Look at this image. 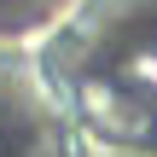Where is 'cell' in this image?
Instances as JSON below:
<instances>
[{
    "label": "cell",
    "mask_w": 157,
    "mask_h": 157,
    "mask_svg": "<svg viewBox=\"0 0 157 157\" xmlns=\"http://www.w3.org/2000/svg\"><path fill=\"white\" fill-rule=\"evenodd\" d=\"M76 111H82V122L99 140H117V146H146V140H157V105L146 93H134L122 76L82 82L76 87Z\"/></svg>",
    "instance_id": "6da1fadb"
}]
</instances>
